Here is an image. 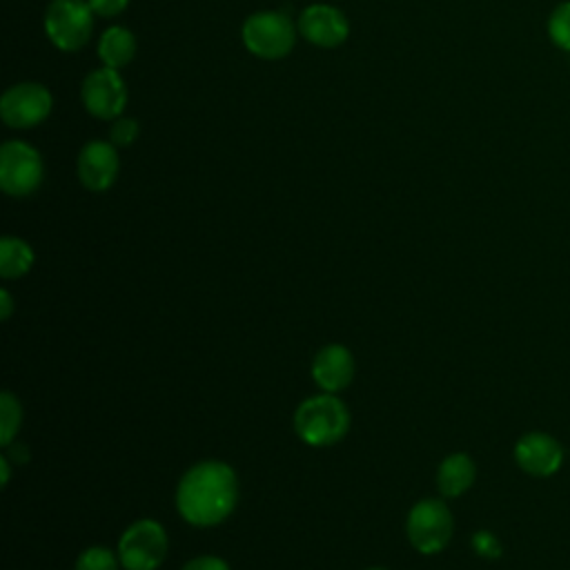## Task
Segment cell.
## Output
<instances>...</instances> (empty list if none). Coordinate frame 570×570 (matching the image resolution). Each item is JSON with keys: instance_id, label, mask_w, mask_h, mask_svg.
<instances>
[{"instance_id": "12", "label": "cell", "mask_w": 570, "mask_h": 570, "mask_svg": "<svg viewBox=\"0 0 570 570\" xmlns=\"http://www.w3.org/2000/svg\"><path fill=\"white\" fill-rule=\"evenodd\" d=\"M514 461L530 476H552L563 465V448L548 432H525L514 445Z\"/></svg>"}, {"instance_id": "22", "label": "cell", "mask_w": 570, "mask_h": 570, "mask_svg": "<svg viewBox=\"0 0 570 570\" xmlns=\"http://www.w3.org/2000/svg\"><path fill=\"white\" fill-rule=\"evenodd\" d=\"M91 11L100 18H114L118 13H122L129 4V0H87Z\"/></svg>"}, {"instance_id": "2", "label": "cell", "mask_w": 570, "mask_h": 570, "mask_svg": "<svg viewBox=\"0 0 570 570\" xmlns=\"http://www.w3.org/2000/svg\"><path fill=\"white\" fill-rule=\"evenodd\" d=\"M294 430L312 448L334 445L350 430V410L330 392L309 396L294 412Z\"/></svg>"}, {"instance_id": "16", "label": "cell", "mask_w": 570, "mask_h": 570, "mask_svg": "<svg viewBox=\"0 0 570 570\" xmlns=\"http://www.w3.org/2000/svg\"><path fill=\"white\" fill-rule=\"evenodd\" d=\"M33 265V249L16 236H4L0 240V274L2 278H20Z\"/></svg>"}, {"instance_id": "8", "label": "cell", "mask_w": 570, "mask_h": 570, "mask_svg": "<svg viewBox=\"0 0 570 570\" xmlns=\"http://www.w3.org/2000/svg\"><path fill=\"white\" fill-rule=\"evenodd\" d=\"M53 98L40 82L11 85L0 98V116L11 129H31L49 118Z\"/></svg>"}, {"instance_id": "26", "label": "cell", "mask_w": 570, "mask_h": 570, "mask_svg": "<svg viewBox=\"0 0 570 570\" xmlns=\"http://www.w3.org/2000/svg\"><path fill=\"white\" fill-rule=\"evenodd\" d=\"M367 570H385V568H367Z\"/></svg>"}, {"instance_id": "19", "label": "cell", "mask_w": 570, "mask_h": 570, "mask_svg": "<svg viewBox=\"0 0 570 570\" xmlns=\"http://www.w3.org/2000/svg\"><path fill=\"white\" fill-rule=\"evenodd\" d=\"M548 33L557 47L570 51V2L554 7L548 20Z\"/></svg>"}, {"instance_id": "6", "label": "cell", "mask_w": 570, "mask_h": 570, "mask_svg": "<svg viewBox=\"0 0 570 570\" xmlns=\"http://www.w3.org/2000/svg\"><path fill=\"white\" fill-rule=\"evenodd\" d=\"M167 554V532L154 519L131 523L118 541V559L125 570H156Z\"/></svg>"}, {"instance_id": "4", "label": "cell", "mask_w": 570, "mask_h": 570, "mask_svg": "<svg viewBox=\"0 0 570 570\" xmlns=\"http://www.w3.org/2000/svg\"><path fill=\"white\" fill-rule=\"evenodd\" d=\"M94 16L87 0H51L45 11V33L60 51H78L91 38Z\"/></svg>"}, {"instance_id": "9", "label": "cell", "mask_w": 570, "mask_h": 570, "mask_svg": "<svg viewBox=\"0 0 570 570\" xmlns=\"http://www.w3.org/2000/svg\"><path fill=\"white\" fill-rule=\"evenodd\" d=\"M80 100L94 118L116 120L127 105V85L118 69L100 67L85 76L80 87Z\"/></svg>"}, {"instance_id": "18", "label": "cell", "mask_w": 570, "mask_h": 570, "mask_svg": "<svg viewBox=\"0 0 570 570\" xmlns=\"http://www.w3.org/2000/svg\"><path fill=\"white\" fill-rule=\"evenodd\" d=\"M120 559L100 546H91L76 559V570H118Z\"/></svg>"}, {"instance_id": "1", "label": "cell", "mask_w": 570, "mask_h": 570, "mask_svg": "<svg viewBox=\"0 0 570 570\" xmlns=\"http://www.w3.org/2000/svg\"><path fill=\"white\" fill-rule=\"evenodd\" d=\"M238 501L236 472L223 461H200L191 465L176 490L180 517L198 528L225 521Z\"/></svg>"}, {"instance_id": "15", "label": "cell", "mask_w": 570, "mask_h": 570, "mask_svg": "<svg viewBox=\"0 0 570 570\" xmlns=\"http://www.w3.org/2000/svg\"><path fill=\"white\" fill-rule=\"evenodd\" d=\"M136 49H138L136 36L120 24L105 29L98 40V58L102 60L105 67H111V69H122L125 65H129L136 56Z\"/></svg>"}, {"instance_id": "3", "label": "cell", "mask_w": 570, "mask_h": 570, "mask_svg": "<svg viewBox=\"0 0 570 570\" xmlns=\"http://www.w3.org/2000/svg\"><path fill=\"white\" fill-rule=\"evenodd\" d=\"M298 27L287 13L265 9L245 18L240 27V40L245 49L261 60H281L289 56L296 45Z\"/></svg>"}, {"instance_id": "5", "label": "cell", "mask_w": 570, "mask_h": 570, "mask_svg": "<svg viewBox=\"0 0 570 570\" xmlns=\"http://www.w3.org/2000/svg\"><path fill=\"white\" fill-rule=\"evenodd\" d=\"M45 178V163L24 140H7L0 147V187L13 198L31 196Z\"/></svg>"}, {"instance_id": "23", "label": "cell", "mask_w": 570, "mask_h": 570, "mask_svg": "<svg viewBox=\"0 0 570 570\" xmlns=\"http://www.w3.org/2000/svg\"><path fill=\"white\" fill-rule=\"evenodd\" d=\"M180 570H232V568H229L220 557L203 554V557L189 559Z\"/></svg>"}, {"instance_id": "25", "label": "cell", "mask_w": 570, "mask_h": 570, "mask_svg": "<svg viewBox=\"0 0 570 570\" xmlns=\"http://www.w3.org/2000/svg\"><path fill=\"white\" fill-rule=\"evenodd\" d=\"M0 468H2V485H7V481H9V456L7 454L0 459Z\"/></svg>"}, {"instance_id": "13", "label": "cell", "mask_w": 570, "mask_h": 570, "mask_svg": "<svg viewBox=\"0 0 570 570\" xmlns=\"http://www.w3.org/2000/svg\"><path fill=\"white\" fill-rule=\"evenodd\" d=\"M354 372H356V363L352 352L338 343L321 347L312 361L314 383L330 394L347 387L354 379Z\"/></svg>"}, {"instance_id": "17", "label": "cell", "mask_w": 570, "mask_h": 570, "mask_svg": "<svg viewBox=\"0 0 570 570\" xmlns=\"http://www.w3.org/2000/svg\"><path fill=\"white\" fill-rule=\"evenodd\" d=\"M22 421V410L18 399L11 392L0 394V443L9 445L20 430Z\"/></svg>"}, {"instance_id": "11", "label": "cell", "mask_w": 570, "mask_h": 570, "mask_svg": "<svg viewBox=\"0 0 570 570\" xmlns=\"http://www.w3.org/2000/svg\"><path fill=\"white\" fill-rule=\"evenodd\" d=\"M78 178L85 189L89 191H105L109 189L120 171L118 147L107 140H89L82 145L78 154Z\"/></svg>"}, {"instance_id": "14", "label": "cell", "mask_w": 570, "mask_h": 570, "mask_svg": "<svg viewBox=\"0 0 570 570\" xmlns=\"http://www.w3.org/2000/svg\"><path fill=\"white\" fill-rule=\"evenodd\" d=\"M474 476H476L474 461L465 452H454L441 461L436 472V485L443 497L454 499L470 490V485L474 483Z\"/></svg>"}, {"instance_id": "7", "label": "cell", "mask_w": 570, "mask_h": 570, "mask_svg": "<svg viewBox=\"0 0 570 570\" xmlns=\"http://www.w3.org/2000/svg\"><path fill=\"white\" fill-rule=\"evenodd\" d=\"M405 530L410 543L419 552L434 554L450 543L454 519L441 499H423L410 510Z\"/></svg>"}, {"instance_id": "20", "label": "cell", "mask_w": 570, "mask_h": 570, "mask_svg": "<svg viewBox=\"0 0 570 570\" xmlns=\"http://www.w3.org/2000/svg\"><path fill=\"white\" fill-rule=\"evenodd\" d=\"M140 134V125L136 118H129V116H120L111 122V129H109V142L114 147H131L134 140L138 138Z\"/></svg>"}, {"instance_id": "21", "label": "cell", "mask_w": 570, "mask_h": 570, "mask_svg": "<svg viewBox=\"0 0 570 570\" xmlns=\"http://www.w3.org/2000/svg\"><path fill=\"white\" fill-rule=\"evenodd\" d=\"M472 548L479 557H485V559H499L503 554L501 541L490 530H476L472 534Z\"/></svg>"}, {"instance_id": "10", "label": "cell", "mask_w": 570, "mask_h": 570, "mask_svg": "<svg viewBox=\"0 0 570 570\" xmlns=\"http://www.w3.org/2000/svg\"><path fill=\"white\" fill-rule=\"evenodd\" d=\"M298 33L314 47L334 49L343 45L350 36V22L338 7L332 4H309L298 16Z\"/></svg>"}, {"instance_id": "24", "label": "cell", "mask_w": 570, "mask_h": 570, "mask_svg": "<svg viewBox=\"0 0 570 570\" xmlns=\"http://www.w3.org/2000/svg\"><path fill=\"white\" fill-rule=\"evenodd\" d=\"M0 303H2V307H0V318L7 321V318L11 316V312H13V303H11V296H9L7 289H0Z\"/></svg>"}]
</instances>
